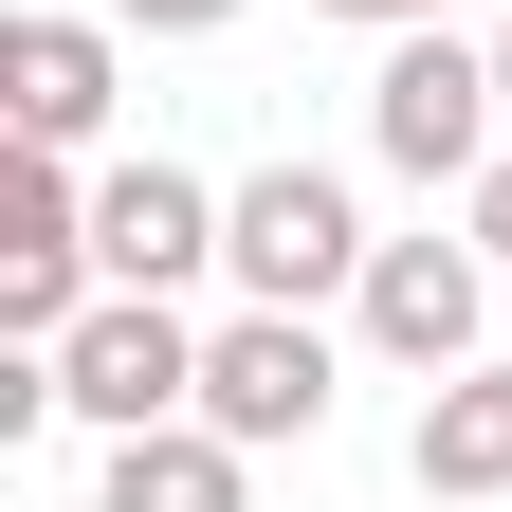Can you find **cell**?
<instances>
[{"label": "cell", "instance_id": "6da1fadb", "mask_svg": "<svg viewBox=\"0 0 512 512\" xmlns=\"http://www.w3.org/2000/svg\"><path fill=\"white\" fill-rule=\"evenodd\" d=\"M366 147L403 165V183H476V165L512 147L494 37H458V19H403V37H384V74H366Z\"/></svg>", "mask_w": 512, "mask_h": 512}, {"label": "cell", "instance_id": "7a4b0ae2", "mask_svg": "<svg viewBox=\"0 0 512 512\" xmlns=\"http://www.w3.org/2000/svg\"><path fill=\"white\" fill-rule=\"evenodd\" d=\"M366 202L330 165H256V183H220V275L238 293H275V311H330V293H366Z\"/></svg>", "mask_w": 512, "mask_h": 512}, {"label": "cell", "instance_id": "3957f363", "mask_svg": "<svg viewBox=\"0 0 512 512\" xmlns=\"http://www.w3.org/2000/svg\"><path fill=\"white\" fill-rule=\"evenodd\" d=\"M55 403L92 439H147L202 403V330H183V293H92L74 330H55Z\"/></svg>", "mask_w": 512, "mask_h": 512}, {"label": "cell", "instance_id": "277c9868", "mask_svg": "<svg viewBox=\"0 0 512 512\" xmlns=\"http://www.w3.org/2000/svg\"><path fill=\"white\" fill-rule=\"evenodd\" d=\"M330 403H348V366H330V330H311V311L238 293L220 330H202V421H220V439H256V458H275V439H330Z\"/></svg>", "mask_w": 512, "mask_h": 512}, {"label": "cell", "instance_id": "5b68a950", "mask_svg": "<svg viewBox=\"0 0 512 512\" xmlns=\"http://www.w3.org/2000/svg\"><path fill=\"white\" fill-rule=\"evenodd\" d=\"M348 330H366L384 366H421V384L476 366V348H494V238H476V220H458V238H384L366 293H348Z\"/></svg>", "mask_w": 512, "mask_h": 512}, {"label": "cell", "instance_id": "8992f818", "mask_svg": "<svg viewBox=\"0 0 512 512\" xmlns=\"http://www.w3.org/2000/svg\"><path fill=\"white\" fill-rule=\"evenodd\" d=\"M110 92H128V19L92 0H37V19H0V110H19V147H74L92 165V128H110Z\"/></svg>", "mask_w": 512, "mask_h": 512}, {"label": "cell", "instance_id": "52a82bcc", "mask_svg": "<svg viewBox=\"0 0 512 512\" xmlns=\"http://www.w3.org/2000/svg\"><path fill=\"white\" fill-rule=\"evenodd\" d=\"M92 256H110V293L220 275V183L202 165H92Z\"/></svg>", "mask_w": 512, "mask_h": 512}, {"label": "cell", "instance_id": "ba28073f", "mask_svg": "<svg viewBox=\"0 0 512 512\" xmlns=\"http://www.w3.org/2000/svg\"><path fill=\"white\" fill-rule=\"evenodd\" d=\"M92 512H256V439H220L202 403H183V421H147V439H110Z\"/></svg>", "mask_w": 512, "mask_h": 512}, {"label": "cell", "instance_id": "9c48e42d", "mask_svg": "<svg viewBox=\"0 0 512 512\" xmlns=\"http://www.w3.org/2000/svg\"><path fill=\"white\" fill-rule=\"evenodd\" d=\"M403 476H421V494H512V366H494V348L421 384V421H403Z\"/></svg>", "mask_w": 512, "mask_h": 512}, {"label": "cell", "instance_id": "30bf717a", "mask_svg": "<svg viewBox=\"0 0 512 512\" xmlns=\"http://www.w3.org/2000/svg\"><path fill=\"white\" fill-rule=\"evenodd\" d=\"M458 220H476V238H494V275H512V147H494V165H476V183H458Z\"/></svg>", "mask_w": 512, "mask_h": 512}, {"label": "cell", "instance_id": "8fae6325", "mask_svg": "<svg viewBox=\"0 0 512 512\" xmlns=\"http://www.w3.org/2000/svg\"><path fill=\"white\" fill-rule=\"evenodd\" d=\"M110 19H128V37H220L238 0H110Z\"/></svg>", "mask_w": 512, "mask_h": 512}, {"label": "cell", "instance_id": "7c38bea8", "mask_svg": "<svg viewBox=\"0 0 512 512\" xmlns=\"http://www.w3.org/2000/svg\"><path fill=\"white\" fill-rule=\"evenodd\" d=\"M311 19H366V37H403V19H458V0H311Z\"/></svg>", "mask_w": 512, "mask_h": 512}, {"label": "cell", "instance_id": "4fadbf2b", "mask_svg": "<svg viewBox=\"0 0 512 512\" xmlns=\"http://www.w3.org/2000/svg\"><path fill=\"white\" fill-rule=\"evenodd\" d=\"M494 92H512V19H494Z\"/></svg>", "mask_w": 512, "mask_h": 512}]
</instances>
